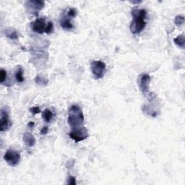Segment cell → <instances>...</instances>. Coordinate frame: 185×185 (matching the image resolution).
<instances>
[{"mask_svg": "<svg viewBox=\"0 0 185 185\" xmlns=\"http://www.w3.org/2000/svg\"><path fill=\"white\" fill-rule=\"evenodd\" d=\"M23 68L21 67H19L18 69L16 71L15 76V79L17 80V82H23L24 81V76H23Z\"/></svg>", "mask_w": 185, "mask_h": 185, "instance_id": "15", "label": "cell"}, {"mask_svg": "<svg viewBox=\"0 0 185 185\" xmlns=\"http://www.w3.org/2000/svg\"><path fill=\"white\" fill-rule=\"evenodd\" d=\"M47 24L44 18H38L31 23L32 30L37 34H42L46 33Z\"/></svg>", "mask_w": 185, "mask_h": 185, "instance_id": "9", "label": "cell"}, {"mask_svg": "<svg viewBox=\"0 0 185 185\" xmlns=\"http://www.w3.org/2000/svg\"><path fill=\"white\" fill-rule=\"evenodd\" d=\"M174 23L177 25L179 26L184 24V17L183 15H177L176 16L174 20Z\"/></svg>", "mask_w": 185, "mask_h": 185, "instance_id": "17", "label": "cell"}, {"mask_svg": "<svg viewBox=\"0 0 185 185\" xmlns=\"http://www.w3.org/2000/svg\"><path fill=\"white\" fill-rule=\"evenodd\" d=\"M91 70L95 79H101L106 73V64L99 60L92 61L91 64Z\"/></svg>", "mask_w": 185, "mask_h": 185, "instance_id": "3", "label": "cell"}, {"mask_svg": "<svg viewBox=\"0 0 185 185\" xmlns=\"http://www.w3.org/2000/svg\"><path fill=\"white\" fill-rule=\"evenodd\" d=\"M30 111L33 114L35 115L41 112V110H40V108L39 107H32L30 108Z\"/></svg>", "mask_w": 185, "mask_h": 185, "instance_id": "22", "label": "cell"}, {"mask_svg": "<svg viewBox=\"0 0 185 185\" xmlns=\"http://www.w3.org/2000/svg\"><path fill=\"white\" fill-rule=\"evenodd\" d=\"M54 113L52 112V111L49 109V108H46L44 111H43L42 113V118L43 119H44L46 122H51V121L53 119V117H54Z\"/></svg>", "mask_w": 185, "mask_h": 185, "instance_id": "12", "label": "cell"}, {"mask_svg": "<svg viewBox=\"0 0 185 185\" xmlns=\"http://www.w3.org/2000/svg\"><path fill=\"white\" fill-rule=\"evenodd\" d=\"M0 75H1V83L4 84V82H5L7 79V72L3 69H2Z\"/></svg>", "mask_w": 185, "mask_h": 185, "instance_id": "20", "label": "cell"}, {"mask_svg": "<svg viewBox=\"0 0 185 185\" xmlns=\"http://www.w3.org/2000/svg\"><path fill=\"white\" fill-rule=\"evenodd\" d=\"M151 77L148 74H142L140 75L138 85L140 91L143 95H147L149 91V85L151 82Z\"/></svg>", "mask_w": 185, "mask_h": 185, "instance_id": "8", "label": "cell"}, {"mask_svg": "<svg viewBox=\"0 0 185 185\" xmlns=\"http://www.w3.org/2000/svg\"><path fill=\"white\" fill-rule=\"evenodd\" d=\"M60 25L61 27L63 28V29L70 30H72L73 28H74V25L72 23V21H71V18H68L67 16L66 17H64L61 19L60 20Z\"/></svg>", "mask_w": 185, "mask_h": 185, "instance_id": "10", "label": "cell"}, {"mask_svg": "<svg viewBox=\"0 0 185 185\" xmlns=\"http://www.w3.org/2000/svg\"><path fill=\"white\" fill-rule=\"evenodd\" d=\"M174 41L178 46L181 47L182 49L184 48V35L183 34L178 35L174 39Z\"/></svg>", "mask_w": 185, "mask_h": 185, "instance_id": "16", "label": "cell"}, {"mask_svg": "<svg viewBox=\"0 0 185 185\" xmlns=\"http://www.w3.org/2000/svg\"><path fill=\"white\" fill-rule=\"evenodd\" d=\"M35 82H36V84L39 85H41V86H46V85L48 84V79L46 78L44 76L38 75L36 77H35Z\"/></svg>", "mask_w": 185, "mask_h": 185, "instance_id": "14", "label": "cell"}, {"mask_svg": "<svg viewBox=\"0 0 185 185\" xmlns=\"http://www.w3.org/2000/svg\"><path fill=\"white\" fill-rule=\"evenodd\" d=\"M23 141L27 146L33 147L35 144V137L30 132H25L23 135Z\"/></svg>", "mask_w": 185, "mask_h": 185, "instance_id": "11", "label": "cell"}, {"mask_svg": "<svg viewBox=\"0 0 185 185\" xmlns=\"http://www.w3.org/2000/svg\"><path fill=\"white\" fill-rule=\"evenodd\" d=\"M34 125H35V124H34V122H29V123H28V127H29L30 128H31V129H32V128L34 127Z\"/></svg>", "mask_w": 185, "mask_h": 185, "instance_id": "24", "label": "cell"}, {"mask_svg": "<svg viewBox=\"0 0 185 185\" xmlns=\"http://www.w3.org/2000/svg\"><path fill=\"white\" fill-rule=\"evenodd\" d=\"M12 123L9 117L8 108L4 106L1 109V119H0V131L4 132L8 130L11 127Z\"/></svg>", "mask_w": 185, "mask_h": 185, "instance_id": "7", "label": "cell"}, {"mask_svg": "<svg viewBox=\"0 0 185 185\" xmlns=\"http://www.w3.org/2000/svg\"><path fill=\"white\" fill-rule=\"evenodd\" d=\"M48 130H49L48 127H44L41 130V133L42 135H46L47 133H48Z\"/></svg>", "mask_w": 185, "mask_h": 185, "instance_id": "23", "label": "cell"}, {"mask_svg": "<svg viewBox=\"0 0 185 185\" xmlns=\"http://www.w3.org/2000/svg\"><path fill=\"white\" fill-rule=\"evenodd\" d=\"M67 184H72V185H75L76 184V179L75 177H72V176H70L68 177V179H67Z\"/></svg>", "mask_w": 185, "mask_h": 185, "instance_id": "21", "label": "cell"}, {"mask_svg": "<svg viewBox=\"0 0 185 185\" xmlns=\"http://www.w3.org/2000/svg\"><path fill=\"white\" fill-rule=\"evenodd\" d=\"M54 30V24L52 22H48L47 23V26H46V34H50L53 32Z\"/></svg>", "mask_w": 185, "mask_h": 185, "instance_id": "19", "label": "cell"}, {"mask_svg": "<svg viewBox=\"0 0 185 185\" xmlns=\"http://www.w3.org/2000/svg\"><path fill=\"white\" fill-rule=\"evenodd\" d=\"M4 159L11 166H16L20 161V154L18 151L9 149L4 154Z\"/></svg>", "mask_w": 185, "mask_h": 185, "instance_id": "6", "label": "cell"}, {"mask_svg": "<svg viewBox=\"0 0 185 185\" xmlns=\"http://www.w3.org/2000/svg\"><path fill=\"white\" fill-rule=\"evenodd\" d=\"M70 137L75 142L82 141L88 137V131L87 128L84 126L74 128L70 132Z\"/></svg>", "mask_w": 185, "mask_h": 185, "instance_id": "4", "label": "cell"}, {"mask_svg": "<svg viewBox=\"0 0 185 185\" xmlns=\"http://www.w3.org/2000/svg\"><path fill=\"white\" fill-rule=\"evenodd\" d=\"M44 2L41 0H30L25 3V7L28 13L37 15L39 11L44 8Z\"/></svg>", "mask_w": 185, "mask_h": 185, "instance_id": "5", "label": "cell"}, {"mask_svg": "<svg viewBox=\"0 0 185 185\" xmlns=\"http://www.w3.org/2000/svg\"><path fill=\"white\" fill-rule=\"evenodd\" d=\"M5 35L7 37H8L9 39L12 40H18L19 38V34L18 31L15 29H13V28L7 29L5 30Z\"/></svg>", "mask_w": 185, "mask_h": 185, "instance_id": "13", "label": "cell"}, {"mask_svg": "<svg viewBox=\"0 0 185 185\" xmlns=\"http://www.w3.org/2000/svg\"><path fill=\"white\" fill-rule=\"evenodd\" d=\"M67 122L72 129L83 126L84 115L82 109L77 105H73L69 109Z\"/></svg>", "mask_w": 185, "mask_h": 185, "instance_id": "2", "label": "cell"}, {"mask_svg": "<svg viewBox=\"0 0 185 185\" xmlns=\"http://www.w3.org/2000/svg\"><path fill=\"white\" fill-rule=\"evenodd\" d=\"M77 15V10L75 8H70L67 11V16L70 18H73Z\"/></svg>", "mask_w": 185, "mask_h": 185, "instance_id": "18", "label": "cell"}, {"mask_svg": "<svg viewBox=\"0 0 185 185\" xmlns=\"http://www.w3.org/2000/svg\"><path fill=\"white\" fill-rule=\"evenodd\" d=\"M132 15L133 20L130 26V31L135 35L140 34L146 25L145 19L146 18L147 12L143 9H135L132 11Z\"/></svg>", "mask_w": 185, "mask_h": 185, "instance_id": "1", "label": "cell"}]
</instances>
